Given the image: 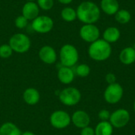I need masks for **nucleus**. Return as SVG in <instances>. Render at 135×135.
<instances>
[{
    "instance_id": "0eeeda50",
    "label": "nucleus",
    "mask_w": 135,
    "mask_h": 135,
    "mask_svg": "<svg viewBox=\"0 0 135 135\" xmlns=\"http://www.w3.org/2000/svg\"><path fill=\"white\" fill-rule=\"evenodd\" d=\"M54 27V21L47 15H39L33 21H32V29L40 34H46L50 32Z\"/></svg>"
},
{
    "instance_id": "c85d7f7f",
    "label": "nucleus",
    "mask_w": 135,
    "mask_h": 135,
    "mask_svg": "<svg viewBox=\"0 0 135 135\" xmlns=\"http://www.w3.org/2000/svg\"><path fill=\"white\" fill-rule=\"evenodd\" d=\"M81 135H95V131L94 128L88 126L86 127H84L81 129Z\"/></svg>"
},
{
    "instance_id": "4468645a",
    "label": "nucleus",
    "mask_w": 135,
    "mask_h": 135,
    "mask_svg": "<svg viewBox=\"0 0 135 135\" xmlns=\"http://www.w3.org/2000/svg\"><path fill=\"white\" fill-rule=\"evenodd\" d=\"M100 9L105 14L113 16L119 9V2L118 0H100Z\"/></svg>"
},
{
    "instance_id": "412c9836",
    "label": "nucleus",
    "mask_w": 135,
    "mask_h": 135,
    "mask_svg": "<svg viewBox=\"0 0 135 135\" xmlns=\"http://www.w3.org/2000/svg\"><path fill=\"white\" fill-rule=\"evenodd\" d=\"M61 17L63 21L66 22H73L77 18V12L76 9L70 6H66L64 7L60 13Z\"/></svg>"
},
{
    "instance_id": "2eb2a0df",
    "label": "nucleus",
    "mask_w": 135,
    "mask_h": 135,
    "mask_svg": "<svg viewBox=\"0 0 135 135\" xmlns=\"http://www.w3.org/2000/svg\"><path fill=\"white\" fill-rule=\"evenodd\" d=\"M75 78L74 70L71 67L62 66L58 70V78L59 81L65 85H69L73 82Z\"/></svg>"
},
{
    "instance_id": "bb28decb",
    "label": "nucleus",
    "mask_w": 135,
    "mask_h": 135,
    "mask_svg": "<svg viewBox=\"0 0 135 135\" xmlns=\"http://www.w3.org/2000/svg\"><path fill=\"white\" fill-rule=\"evenodd\" d=\"M111 112L107 109H101L98 112V118L100 121H109Z\"/></svg>"
},
{
    "instance_id": "dca6fc26",
    "label": "nucleus",
    "mask_w": 135,
    "mask_h": 135,
    "mask_svg": "<svg viewBox=\"0 0 135 135\" xmlns=\"http://www.w3.org/2000/svg\"><path fill=\"white\" fill-rule=\"evenodd\" d=\"M119 61L126 66L131 65L135 62V50L133 47H126L119 53Z\"/></svg>"
},
{
    "instance_id": "39448f33",
    "label": "nucleus",
    "mask_w": 135,
    "mask_h": 135,
    "mask_svg": "<svg viewBox=\"0 0 135 135\" xmlns=\"http://www.w3.org/2000/svg\"><path fill=\"white\" fill-rule=\"evenodd\" d=\"M60 102L68 107L77 105L81 99V93L75 87H67L60 91L59 94Z\"/></svg>"
},
{
    "instance_id": "473e14b6",
    "label": "nucleus",
    "mask_w": 135,
    "mask_h": 135,
    "mask_svg": "<svg viewBox=\"0 0 135 135\" xmlns=\"http://www.w3.org/2000/svg\"><path fill=\"white\" fill-rule=\"evenodd\" d=\"M27 2H34L35 0H26Z\"/></svg>"
},
{
    "instance_id": "20e7f679",
    "label": "nucleus",
    "mask_w": 135,
    "mask_h": 135,
    "mask_svg": "<svg viewBox=\"0 0 135 135\" xmlns=\"http://www.w3.org/2000/svg\"><path fill=\"white\" fill-rule=\"evenodd\" d=\"M9 45L13 51L23 54L27 52L31 47V40L29 37L24 33H15L9 40Z\"/></svg>"
},
{
    "instance_id": "9b49d317",
    "label": "nucleus",
    "mask_w": 135,
    "mask_h": 135,
    "mask_svg": "<svg viewBox=\"0 0 135 135\" xmlns=\"http://www.w3.org/2000/svg\"><path fill=\"white\" fill-rule=\"evenodd\" d=\"M71 123L76 127L82 129L89 126L90 116L86 112L83 110H78L74 112L71 115Z\"/></svg>"
},
{
    "instance_id": "b1692460",
    "label": "nucleus",
    "mask_w": 135,
    "mask_h": 135,
    "mask_svg": "<svg viewBox=\"0 0 135 135\" xmlns=\"http://www.w3.org/2000/svg\"><path fill=\"white\" fill-rule=\"evenodd\" d=\"M13 50L11 48V47L6 44H2L0 46V58L2 59H8L9 58L12 54H13Z\"/></svg>"
},
{
    "instance_id": "f704fd0d",
    "label": "nucleus",
    "mask_w": 135,
    "mask_h": 135,
    "mask_svg": "<svg viewBox=\"0 0 135 135\" xmlns=\"http://www.w3.org/2000/svg\"><path fill=\"white\" fill-rule=\"evenodd\" d=\"M0 91H1V86H0Z\"/></svg>"
},
{
    "instance_id": "f8f14e48",
    "label": "nucleus",
    "mask_w": 135,
    "mask_h": 135,
    "mask_svg": "<svg viewBox=\"0 0 135 135\" xmlns=\"http://www.w3.org/2000/svg\"><path fill=\"white\" fill-rule=\"evenodd\" d=\"M38 55L40 59L46 64H53L57 60V53L55 50L49 45L43 46L40 49Z\"/></svg>"
},
{
    "instance_id": "aec40b11",
    "label": "nucleus",
    "mask_w": 135,
    "mask_h": 135,
    "mask_svg": "<svg viewBox=\"0 0 135 135\" xmlns=\"http://www.w3.org/2000/svg\"><path fill=\"white\" fill-rule=\"evenodd\" d=\"M0 135H21V132L15 124L7 122L0 127Z\"/></svg>"
},
{
    "instance_id": "4be33fe9",
    "label": "nucleus",
    "mask_w": 135,
    "mask_h": 135,
    "mask_svg": "<svg viewBox=\"0 0 135 135\" xmlns=\"http://www.w3.org/2000/svg\"><path fill=\"white\" fill-rule=\"evenodd\" d=\"M114 16L115 20L121 25H126L131 20V13L128 9H119Z\"/></svg>"
},
{
    "instance_id": "a878e982",
    "label": "nucleus",
    "mask_w": 135,
    "mask_h": 135,
    "mask_svg": "<svg viewBox=\"0 0 135 135\" xmlns=\"http://www.w3.org/2000/svg\"><path fill=\"white\" fill-rule=\"evenodd\" d=\"M28 21L24 16H22V15L17 16L15 18V21H14L15 26L18 29H23V28H25L28 25Z\"/></svg>"
},
{
    "instance_id": "7c9ffc66",
    "label": "nucleus",
    "mask_w": 135,
    "mask_h": 135,
    "mask_svg": "<svg viewBox=\"0 0 135 135\" xmlns=\"http://www.w3.org/2000/svg\"><path fill=\"white\" fill-rule=\"evenodd\" d=\"M21 135H35V134L31 131H25V132L21 133Z\"/></svg>"
},
{
    "instance_id": "f3484780",
    "label": "nucleus",
    "mask_w": 135,
    "mask_h": 135,
    "mask_svg": "<svg viewBox=\"0 0 135 135\" xmlns=\"http://www.w3.org/2000/svg\"><path fill=\"white\" fill-rule=\"evenodd\" d=\"M103 40H104L106 42L109 43L110 44L116 43L121 36L120 30L115 26H110L108 27L102 34Z\"/></svg>"
},
{
    "instance_id": "cd10ccee",
    "label": "nucleus",
    "mask_w": 135,
    "mask_h": 135,
    "mask_svg": "<svg viewBox=\"0 0 135 135\" xmlns=\"http://www.w3.org/2000/svg\"><path fill=\"white\" fill-rule=\"evenodd\" d=\"M116 75L113 73H108L105 76V81L108 85H112L114 83H116Z\"/></svg>"
},
{
    "instance_id": "6e6552de",
    "label": "nucleus",
    "mask_w": 135,
    "mask_h": 135,
    "mask_svg": "<svg viewBox=\"0 0 135 135\" xmlns=\"http://www.w3.org/2000/svg\"><path fill=\"white\" fill-rule=\"evenodd\" d=\"M131 120L130 112L125 108H119L111 113L109 123L114 128L121 129L125 127Z\"/></svg>"
},
{
    "instance_id": "a211bd4d",
    "label": "nucleus",
    "mask_w": 135,
    "mask_h": 135,
    "mask_svg": "<svg viewBox=\"0 0 135 135\" xmlns=\"http://www.w3.org/2000/svg\"><path fill=\"white\" fill-rule=\"evenodd\" d=\"M40 99L39 91L34 88H28L23 93V100L28 105H36Z\"/></svg>"
},
{
    "instance_id": "f03ea898",
    "label": "nucleus",
    "mask_w": 135,
    "mask_h": 135,
    "mask_svg": "<svg viewBox=\"0 0 135 135\" xmlns=\"http://www.w3.org/2000/svg\"><path fill=\"white\" fill-rule=\"evenodd\" d=\"M112 53V45L103 39L90 44L88 48V55L91 59L96 62H104L108 60Z\"/></svg>"
},
{
    "instance_id": "423d86ee",
    "label": "nucleus",
    "mask_w": 135,
    "mask_h": 135,
    "mask_svg": "<svg viewBox=\"0 0 135 135\" xmlns=\"http://www.w3.org/2000/svg\"><path fill=\"white\" fill-rule=\"evenodd\" d=\"M124 94L123 86L116 82L112 85H108L104 92V99L109 104H115L119 103Z\"/></svg>"
},
{
    "instance_id": "9d476101",
    "label": "nucleus",
    "mask_w": 135,
    "mask_h": 135,
    "mask_svg": "<svg viewBox=\"0 0 135 135\" xmlns=\"http://www.w3.org/2000/svg\"><path fill=\"white\" fill-rule=\"evenodd\" d=\"M50 123L56 129H65L71 123V116L65 111L57 110L51 115Z\"/></svg>"
},
{
    "instance_id": "5701e85b",
    "label": "nucleus",
    "mask_w": 135,
    "mask_h": 135,
    "mask_svg": "<svg viewBox=\"0 0 135 135\" xmlns=\"http://www.w3.org/2000/svg\"><path fill=\"white\" fill-rule=\"evenodd\" d=\"M91 72V69L90 66L88 64L85 63H81L79 64L76 66L75 70H74V73L75 75L81 77V78H86L90 74Z\"/></svg>"
},
{
    "instance_id": "1a4fd4ad",
    "label": "nucleus",
    "mask_w": 135,
    "mask_h": 135,
    "mask_svg": "<svg viewBox=\"0 0 135 135\" xmlns=\"http://www.w3.org/2000/svg\"><path fill=\"white\" fill-rule=\"evenodd\" d=\"M79 36L86 43H93L100 36V28L94 24H85L79 29Z\"/></svg>"
},
{
    "instance_id": "6ab92c4d",
    "label": "nucleus",
    "mask_w": 135,
    "mask_h": 135,
    "mask_svg": "<svg viewBox=\"0 0 135 135\" xmlns=\"http://www.w3.org/2000/svg\"><path fill=\"white\" fill-rule=\"evenodd\" d=\"M95 135H112L114 127L109 121H100L94 128Z\"/></svg>"
},
{
    "instance_id": "393cba45",
    "label": "nucleus",
    "mask_w": 135,
    "mask_h": 135,
    "mask_svg": "<svg viewBox=\"0 0 135 135\" xmlns=\"http://www.w3.org/2000/svg\"><path fill=\"white\" fill-rule=\"evenodd\" d=\"M40 9L43 10H50L54 6V0H36Z\"/></svg>"
},
{
    "instance_id": "2f4dec72",
    "label": "nucleus",
    "mask_w": 135,
    "mask_h": 135,
    "mask_svg": "<svg viewBox=\"0 0 135 135\" xmlns=\"http://www.w3.org/2000/svg\"><path fill=\"white\" fill-rule=\"evenodd\" d=\"M133 109H134V112L135 113V100L134 101V104H133Z\"/></svg>"
},
{
    "instance_id": "ddd939ff",
    "label": "nucleus",
    "mask_w": 135,
    "mask_h": 135,
    "mask_svg": "<svg viewBox=\"0 0 135 135\" xmlns=\"http://www.w3.org/2000/svg\"><path fill=\"white\" fill-rule=\"evenodd\" d=\"M21 13L28 21H33L39 16L40 8L35 2H26L22 6Z\"/></svg>"
},
{
    "instance_id": "f257e3e1",
    "label": "nucleus",
    "mask_w": 135,
    "mask_h": 135,
    "mask_svg": "<svg viewBox=\"0 0 135 135\" xmlns=\"http://www.w3.org/2000/svg\"><path fill=\"white\" fill-rule=\"evenodd\" d=\"M77 18L85 24H95L100 17L101 10L100 6L92 1L81 2L76 9Z\"/></svg>"
},
{
    "instance_id": "72a5a7b5",
    "label": "nucleus",
    "mask_w": 135,
    "mask_h": 135,
    "mask_svg": "<svg viewBox=\"0 0 135 135\" xmlns=\"http://www.w3.org/2000/svg\"><path fill=\"white\" fill-rule=\"evenodd\" d=\"M134 48V50H135V42H134V47H133Z\"/></svg>"
},
{
    "instance_id": "c756f323",
    "label": "nucleus",
    "mask_w": 135,
    "mask_h": 135,
    "mask_svg": "<svg viewBox=\"0 0 135 135\" xmlns=\"http://www.w3.org/2000/svg\"><path fill=\"white\" fill-rule=\"evenodd\" d=\"M59 3L63 4V5H69L74 0H57Z\"/></svg>"
},
{
    "instance_id": "7ed1b4c3",
    "label": "nucleus",
    "mask_w": 135,
    "mask_h": 135,
    "mask_svg": "<svg viewBox=\"0 0 135 135\" xmlns=\"http://www.w3.org/2000/svg\"><path fill=\"white\" fill-rule=\"evenodd\" d=\"M59 59L62 66L72 68L78 63L79 59L78 49L70 44H64L59 51Z\"/></svg>"
}]
</instances>
